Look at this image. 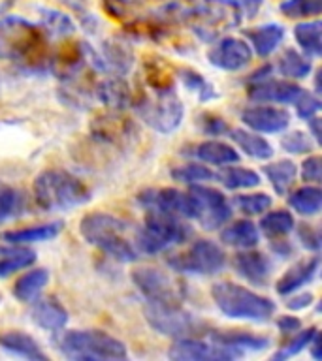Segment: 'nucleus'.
I'll return each instance as SVG.
<instances>
[{
    "instance_id": "1",
    "label": "nucleus",
    "mask_w": 322,
    "mask_h": 361,
    "mask_svg": "<svg viewBox=\"0 0 322 361\" xmlns=\"http://www.w3.org/2000/svg\"><path fill=\"white\" fill-rule=\"evenodd\" d=\"M49 38L44 28L16 16L0 19V61L25 72H44L49 68Z\"/></svg>"
},
{
    "instance_id": "2",
    "label": "nucleus",
    "mask_w": 322,
    "mask_h": 361,
    "mask_svg": "<svg viewBox=\"0 0 322 361\" xmlns=\"http://www.w3.org/2000/svg\"><path fill=\"white\" fill-rule=\"evenodd\" d=\"M175 23L191 28L202 42H215L242 23V10L234 0H175L164 8Z\"/></svg>"
},
{
    "instance_id": "3",
    "label": "nucleus",
    "mask_w": 322,
    "mask_h": 361,
    "mask_svg": "<svg viewBox=\"0 0 322 361\" xmlns=\"http://www.w3.org/2000/svg\"><path fill=\"white\" fill-rule=\"evenodd\" d=\"M34 202L42 211H70L90 202V190L83 180L64 169H45L34 179Z\"/></svg>"
},
{
    "instance_id": "4",
    "label": "nucleus",
    "mask_w": 322,
    "mask_h": 361,
    "mask_svg": "<svg viewBox=\"0 0 322 361\" xmlns=\"http://www.w3.org/2000/svg\"><path fill=\"white\" fill-rule=\"evenodd\" d=\"M79 233L93 247L117 262L130 264L138 259V250L126 237V222L107 213L85 214L79 222Z\"/></svg>"
},
{
    "instance_id": "5",
    "label": "nucleus",
    "mask_w": 322,
    "mask_h": 361,
    "mask_svg": "<svg viewBox=\"0 0 322 361\" xmlns=\"http://www.w3.org/2000/svg\"><path fill=\"white\" fill-rule=\"evenodd\" d=\"M211 298L217 309L234 320L266 322L275 312V303L270 298L254 293L253 290L239 286L236 282L225 281L213 284Z\"/></svg>"
},
{
    "instance_id": "6",
    "label": "nucleus",
    "mask_w": 322,
    "mask_h": 361,
    "mask_svg": "<svg viewBox=\"0 0 322 361\" xmlns=\"http://www.w3.org/2000/svg\"><path fill=\"white\" fill-rule=\"evenodd\" d=\"M59 350L70 360L121 361L129 357L126 346L119 338L98 329H73L59 338Z\"/></svg>"
},
{
    "instance_id": "7",
    "label": "nucleus",
    "mask_w": 322,
    "mask_h": 361,
    "mask_svg": "<svg viewBox=\"0 0 322 361\" xmlns=\"http://www.w3.org/2000/svg\"><path fill=\"white\" fill-rule=\"evenodd\" d=\"M132 106L136 107L141 121L160 134H169L179 128L183 115H185L183 102L175 89L145 90L138 96L134 94Z\"/></svg>"
},
{
    "instance_id": "8",
    "label": "nucleus",
    "mask_w": 322,
    "mask_h": 361,
    "mask_svg": "<svg viewBox=\"0 0 322 361\" xmlns=\"http://www.w3.org/2000/svg\"><path fill=\"white\" fill-rule=\"evenodd\" d=\"M192 235L191 226L183 219L162 213H145V224L136 233V250L143 254H158L185 243Z\"/></svg>"
},
{
    "instance_id": "9",
    "label": "nucleus",
    "mask_w": 322,
    "mask_h": 361,
    "mask_svg": "<svg viewBox=\"0 0 322 361\" xmlns=\"http://www.w3.org/2000/svg\"><path fill=\"white\" fill-rule=\"evenodd\" d=\"M143 312H145L147 324L155 331H158L160 335H166V337H200V335H208L211 331L205 322L183 309L181 305L147 301L145 307H143Z\"/></svg>"
},
{
    "instance_id": "10",
    "label": "nucleus",
    "mask_w": 322,
    "mask_h": 361,
    "mask_svg": "<svg viewBox=\"0 0 322 361\" xmlns=\"http://www.w3.org/2000/svg\"><path fill=\"white\" fill-rule=\"evenodd\" d=\"M166 264L177 273L186 275H217L225 269L226 254L217 243L200 239L186 252L169 256Z\"/></svg>"
},
{
    "instance_id": "11",
    "label": "nucleus",
    "mask_w": 322,
    "mask_h": 361,
    "mask_svg": "<svg viewBox=\"0 0 322 361\" xmlns=\"http://www.w3.org/2000/svg\"><path fill=\"white\" fill-rule=\"evenodd\" d=\"M132 282L145 295L147 301L168 305H181L185 301V284L157 267H138L132 271Z\"/></svg>"
},
{
    "instance_id": "12",
    "label": "nucleus",
    "mask_w": 322,
    "mask_h": 361,
    "mask_svg": "<svg viewBox=\"0 0 322 361\" xmlns=\"http://www.w3.org/2000/svg\"><path fill=\"white\" fill-rule=\"evenodd\" d=\"M192 202V219L203 230L213 231L225 226L232 216V205L222 192L202 185H191L189 190Z\"/></svg>"
},
{
    "instance_id": "13",
    "label": "nucleus",
    "mask_w": 322,
    "mask_h": 361,
    "mask_svg": "<svg viewBox=\"0 0 322 361\" xmlns=\"http://www.w3.org/2000/svg\"><path fill=\"white\" fill-rule=\"evenodd\" d=\"M138 203L145 213H162L177 219H192L191 196L175 188H147L138 194Z\"/></svg>"
},
{
    "instance_id": "14",
    "label": "nucleus",
    "mask_w": 322,
    "mask_h": 361,
    "mask_svg": "<svg viewBox=\"0 0 322 361\" xmlns=\"http://www.w3.org/2000/svg\"><path fill=\"white\" fill-rule=\"evenodd\" d=\"M243 354L232 348H225L219 344H208L198 341L196 337L175 338V343L169 346L168 357L175 361H228L242 357Z\"/></svg>"
},
{
    "instance_id": "15",
    "label": "nucleus",
    "mask_w": 322,
    "mask_h": 361,
    "mask_svg": "<svg viewBox=\"0 0 322 361\" xmlns=\"http://www.w3.org/2000/svg\"><path fill=\"white\" fill-rule=\"evenodd\" d=\"M208 61L211 66L225 70V72H237L253 61V49L247 42L239 38H220L217 44L208 51Z\"/></svg>"
},
{
    "instance_id": "16",
    "label": "nucleus",
    "mask_w": 322,
    "mask_h": 361,
    "mask_svg": "<svg viewBox=\"0 0 322 361\" xmlns=\"http://www.w3.org/2000/svg\"><path fill=\"white\" fill-rule=\"evenodd\" d=\"M95 100L113 109V111H124L126 107L134 104V92L126 83L124 75L117 73H104L95 87Z\"/></svg>"
},
{
    "instance_id": "17",
    "label": "nucleus",
    "mask_w": 322,
    "mask_h": 361,
    "mask_svg": "<svg viewBox=\"0 0 322 361\" xmlns=\"http://www.w3.org/2000/svg\"><path fill=\"white\" fill-rule=\"evenodd\" d=\"M242 121L249 128L260 134H279L285 132L290 124V113L282 107L256 106L242 111Z\"/></svg>"
},
{
    "instance_id": "18",
    "label": "nucleus",
    "mask_w": 322,
    "mask_h": 361,
    "mask_svg": "<svg viewBox=\"0 0 322 361\" xmlns=\"http://www.w3.org/2000/svg\"><path fill=\"white\" fill-rule=\"evenodd\" d=\"M302 87H298L292 81H281V79H260V81H251L247 83V96L253 102H273V104H294L296 98L302 92Z\"/></svg>"
},
{
    "instance_id": "19",
    "label": "nucleus",
    "mask_w": 322,
    "mask_h": 361,
    "mask_svg": "<svg viewBox=\"0 0 322 361\" xmlns=\"http://www.w3.org/2000/svg\"><path fill=\"white\" fill-rule=\"evenodd\" d=\"M93 135L96 140L109 143V145H119L132 135L134 124L129 117H123V111H113L109 109L107 113H102L90 124Z\"/></svg>"
},
{
    "instance_id": "20",
    "label": "nucleus",
    "mask_w": 322,
    "mask_h": 361,
    "mask_svg": "<svg viewBox=\"0 0 322 361\" xmlns=\"http://www.w3.org/2000/svg\"><path fill=\"white\" fill-rule=\"evenodd\" d=\"M234 269L242 279L254 284V286H264L271 275L270 258L262 252L245 248V252H239L232 259Z\"/></svg>"
},
{
    "instance_id": "21",
    "label": "nucleus",
    "mask_w": 322,
    "mask_h": 361,
    "mask_svg": "<svg viewBox=\"0 0 322 361\" xmlns=\"http://www.w3.org/2000/svg\"><path fill=\"white\" fill-rule=\"evenodd\" d=\"M321 269V256H311L307 259H302L298 264H294L285 275L277 281L275 290L279 295H288V293L298 292L299 288L309 284Z\"/></svg>"
},
{
    "instance_id": "22",
    "label": "nucleus",
    "mask_w": 322,
    "mask_h": 361,
    "mask_svg": "<svg viewBox=\"0 0 322 361\" xmlns=\"http://www.w3.org/2000/svg\"><path fill=\"white\" fill-rule=\"evenodd\" d=\"M211 343L232 348L243 354V352H260L270 346V338L262 337V335H254V333L239 331V329H232V331H209L208 333Z\"/></svg>"
},
{
    "instance_id": "23",
    "label": "nucleus",
    "mask_w": 322,
    "mask_h": 361,
    "mask_svg": "<svg viewBox=\"0 0 322 361\" xmlns=\"http://www.w3.org/2000/svg\"><path fill=\"white\" fill-rule=\"evenodd\" d=\"M36 303L30 309V316L36 326H40L45 331H59L66 326L68 312L55 298L34 299Z\"/></svg>"
},
{
    "instance_id": "24",
    "label": "nucleus",
    "mask_w": 322,
    "mask_h": 361,
    "mask_svg": "<svg viewBox=\"0 0 322 361\" xmlns=\"http://www.w3.org/2000/svg\"><path fill=\"white\" fill-rule=\"evenodd\" d=\"M0 348L13 355H19V357H27V360H47V354L42 350L36 338L30 337L28 333L16 331V329L13 331L0 333Z\"/></svg>"
},
{
    "instance_id": "25",
    "label": "nucleus",
    "mask_w": 322,
    "mask_h": 361,
    "mask_svg": "<svg viewBox=\"0 0 322 361\" xmlns=\"http://www.w3.org/2000/svg\"><path fill=\"white\" fill-rule=\"evenodd\" d=\"M189 154L202 160V162L211 164V166H230V164L239 162V154H237L236 149L217 140L203 141V143L191 147Z\"/></svg>"
},
{
    "instance_id": "26",
    "label": "nucleus",
    "mask_w": 322,
    "mask_h": 361,
    "mask_svg": "<svg viewBox=\"0 0 322 361\" xmlns=\"http://www.w3.org/2000/svg\"><path fill=\"white\" fill-rule=\"evenodd\" d=\"M243 34L247 36L249 44H251V49H253L256 55L270 56L271 53L281 45L282 38H285V28H282L281 25L270 23V25H264V27L243 30Z\"/></svg>"
},
{
    "instance_id": "27",
    "label": "nucleus",
    "mask_w": 322,
    "mask_h": 361,
    "mask_svg": "<svg viewBox=\"0 0 322 361\" xmlns=\"http://www.w3.org/2000/svg\"><path fill=\"white\" fill-rule=\"evenodd\" d=\"M100 56L106 64L107 72L117 73V75H126L134 64V51L126 42H121V39L106 42Z\"/></svg>"
},
{
    "instance_id": "28",
    "label": "nucleus",
    "mask_w": 322,
    "mask_h": 361,
    "mask_svg": "<svg viewBox=\"0 0 322 361\" xmlns=\"http://www.w3.org/2000/svg\"><path fill=\"white\" fill-rule=\"evenodd\" d=\"M62 230V222H51V224L30 226V228H21V230L4 231L0 239L10 245H27V243H42L55 239Z\"/></svg>"
},
{
    "instance_id": "29",
    "label": "nucleus",
    "mask_w": 322,
    "mask_h": 361,
    "mask_svg": "<svg viewBox=\"0 0 322 361\" xmlns=\"http://www.w3.org/2000/svg\"><path fill=\"white\" fill-rule=\"evenodd\" d=\"M220 241L234 248H253L258 245V228L251 220H236L220 231Z\"/></svg>"
},
{
    "instance_id": "30",
    "label": "nucleus",
    "mask_w": 322,
    "mask_h": 361,
    "mask_svg": "<svg viewBox=\"0 0 322 361\" xmlns=\"http://www.w3.org/2000/svg\"><path fill=\"white\" fill-rule=\"evenodd\" d=\"M228 135L247 157L254 158V160H270L273 157V147L262 135H256L242 128H230Z\"/></svg>"
},
{
    "instance_id": "31",
    "label": "nucleus",
    "mask_w": 322,
    "mask_h": 361,
    "mask_svg": "<svg viewBox=\"0 0 322 361\" xmlns=\"http://www.w3.org/2000/svg\"><path fill=\"white\" fill-rule=\"evenodd\" d=\"M49 282V273L44 267H36V269L28 271L25 275L16 282L13 286V295H16L17 301H23V303H30L34 299L38 298L42 290L47 286Z\"/></svg>"
},
{
    "instance_id": "32",
    "label": "nucleus",
    "mask_w": 322,
    "mask_h": 361,
    "mask_svg": "<svg viewBox=\"0 0 322 361\" xmlns=\"http://www.w3.org/2000/svg\"><path fill=\"white\" fill-rule=\"evenodd\" d=\"M322 23L321 21H305L294 27V38L304 51V55L309 59H316L322 55Z\"/></svg>"
},
{
    "instance_id": "33",
    "label": "nucleus",
    "mask_w": 322,
    "mask_h": 361,
    "mask_svg": "<svg viewBox=\"0 0 322 361\" xmlns=\"http://www.w3.org/2000/svg\"><path fill=\"white\" fill-rule=\"evenodd\" d=\"M264 175L279 196H287L288 190L292 188L294 180H296L298 168L290 160H279V162L264 166Z\"/></svg>"
},
{
    "instance_id": "34",
    "label": "nucleus",
    "mask_w": 322,
    "mask_h": 361,
    "mask_svg": "<svg viewBox=\"0 0 322 361\" xmlns=\"http://www.w3.org/2000/svg\"><path fill=\"white\" fill-rule=\"evenodd\" d=\"M288 205L304 216H315L322 207V190L318 186H311L307 183L288 196Z\"/></svg>"
},
{
    "instance_id": "35",
    "label": "nucleus",
    "mask_w": 322,
    "mask_h": 361,
    "mask_svg": "<svg viewBox=\"0 0 322 361\" xmlns=\"http://www.w3.org/2000/svg\"><path fill=\"white\" fill-rule=\"evenodd\" d=\"M143 78L149 90L175 89L174 70L164 59H149L143 62Z\"/></svg>"
},
{
    "instance_id": "36",
    "label": "nucleus",
    "mask_w": 322,
    "mask_h": 361,
    "mask_svg": "<svg viewBox=\"0 0 322 361\" xmlns=\"http://www.w3.org/2000/svg\"><path fill=\"white\" fill-rule=\"evenodd\" d=\"M294 228H296V220L285 209L270 211V213H266L262 216V220H260V230L264 231V235H268L270 239L288 235Z\"/></svg>"
},
{
    "instance_id": "37",
    "label": "nucleus",
    "mask_w": 322,
    "mask_h": 361,
    "mask_svg": "<svg viewBox=\"0 0 322 361\" xmlns=\"http://www.w3.org/2000/svg\"><path fill=\"white\" fill-rule=\"evenodd\" d=\"M215 179L228 190H242V188H254L260 185V175L247 168H225L215 173Z\"/></svg>"
},
{
    "instance_id": "38",
    "label": "nucleus",
    "mask_w": 322,
    "mask_h": 361,
    "mask_svg": "<svg viewBox=\"0 0 322 361\" xmlns=\"http://www.w3.org/2000/svg\"><path fill=\"white\" fill-rule=\"evenodd\" d=\"M279 73L288 79H304L311 72V59L296 49H287L279 59Z\"/></svg>"
},
{
    "instance_id": "39",
    "label": "nucleus",
    "mask_w": 322,
    "mask_h": 361,
    "mask_svg": "<svg viewBox=\"0 0 322 361\" xmlns=\"http://www.w3.org/2000/svg\"><path fill=\"white\" fill-rule=\"evenodd\" d=\"M47 38H66L76 30V25L66 13L56 10H44L42 11V25Z\"/></svg>"
},
{
    "instance_id": "40",
    "label": "nucleus",
    "mask_w": 322,
    "mask_h": 361,
    "mask_svg": "<svg viewBox=\"0 0 322 361\" xmlns=\"http://www.w3.org/2000/svg\"><path fill=\"white\" fill-rule=\"evenodd\" d=\"M177 75H179L181 83L185 85L186 89L191 90L192 94L198 96V100L200 102H209L215 100L217 98V90L211 83H209L208 79L200 75L198 72L191 70V68H183V70H177Z\"/></svg>"
},
{
    "instance_id": "41",
    "label": "nucleus",
    "mask_w": 322,
    "mask_h": 361,
    "mask_svg": "<svg viewBox=\"0 0 322 361\" xmlns=\"http://www.w3.org/2000/svg\"><path fill=\"white\" fill-rule=\"evenodd\" d=\"M34 262H36V252L30 250V248H11L8 252L4 250L2 258H0V276H8L11 273H16V271L30 267Z\"/></svg>"
},
{
    "instance_id": "42",
    "label": "nucleus",
    "mask_w": 322,
    "mask_h": 361,
    "mask_svg": "<svg viewBox=\"0 0 322 361\" xmlns=\"http://www.w3.org/2000/svg\"><path fill=\"white\" fill-rule=\"evenodd\" d=\"M23 203H25L23 192L0 180V222L21 213Z\"/></svg>"
},
{
    "instance_id": "43",
    "label": "nucleus",
    "mask_w": 322,
    "mask_h": 361,
    "mask_svg": "<svg viewBox=\"0 0 322 361\" xmlns=\"http://www.w3.org/2000/svg\"><path fill=\"white\" fill-rule=\"evenodd\" d=\"M318 331L315 326L307 327V329H298V331L294 333V335H290V341L288 343H285L281 346V348L277 350L275 354H273V357L271 360H288V357H292V355H298L302 350H305L307 346H309L311 338H313V335Z\"/></svg>"
},
{
    "instance_id": "44",
    "label": "nucleus",
    "mask_w": 322,
    "mask_h": 361,
    "mask_svg": "<svg viewBox=\"0 0 322 361\" xmlns=\"http://www.w3.org/2000/svg\"><path fill=\"white\" fill-rule=\"evenodd\" d=\"M271 196L264 194V192H256V194H239L234 197V207L237 211H242L243 214L254 216V214L266 213L271 207Z\"/></svg>"
},
{
    "instance_id": "45",
    "label": "nucleus",
    "mask_w": 322,
    "mask_h": 361,
    "mask_svg": "<svg viewBox=\"0 0 322 361\" xmlns=\"http://www.w3.org/2000/svg\"><path fill=\"white\" fill-rule=\"evenodd\" d=\"M279 10L288 19H304L316 17L322 11V0H285Z\"/></svg>"
},
{
    "instance_id": "46",
    "label": "nucleus",
    "mask_w": 322,
    "mask_h": 361,
    "mask_svg": "<svg viewBox=\"0 0 322 361\" xmlns=\"http://www.w3.org/2000/svg\"><path fill=\"white\" fill-rule=\"evenodd\" d=\"M172 179L183 185H198V183H205V180L215 179V173L208 166H200V164H186V166H179L169 171Z\"/></svg>"
},
{
    "instance_id": "47",
    "label": "nucleus",
    "mask_w": 322,
    "mask_h": 361,
    "mask_svg": "<svg viewBox=\"0 0 322 361\" xmlns=\"http://www.w3.org/2000/svg\"><path fill=\"white\" fill-rule=\"evenodd\" d=\"M281 147L282 151L290 152V154H309L315 143L311 141L309 134H305L302 130H292L287 135H282Z\"/></svg>"
},
{
    "instance_id": "48",
    "label": "nucleus",
    "mask_w": 322,
    "mask_h": 361,
    "mask_svg": "<svg viewBox=\"0 0 322 361\" xmlns=\"http://www.w3.org/2000/svg\"><path fill=\"white\" fill-rule=\"evenodd\" d=\"M145 0H102L104 10L115 19H126L132 16Z\"/></svg>"
},
{
    "instance_id": "49",
    "label": "nucleus",
    "mask_w": 322,
    "mask_h": 361,
    "mask_svg": "<svg viewBox=\"0 0 322 361\" xmlns=\"http://www.w3.org/2000/svg\"><path fill=\"white\" fill-rule=\"evenodd\" d=\"M294 107H296L298 117L307 121V118L315 117L316 113L321 111V100L315 94L307 92V90H302L296 102H294Z\"/></svg>"
},
{
    "instance_id": "50",
    "label": "nucleus",
    "mask_w": 322,
    "mask_h": 361,
    "mask_svg": "<svg viewBox=\"0 0 322 361\" xmlns=\"http://www.w3.org/2000/svg\"><path fill=\"white\" fill-rule=\"evenodd\" d=\"M299 175L305 183H313V185H318L322 179V160L321 157H309L305 158L304 164H302V169H299Z\"/></svg>"
},
{
    "instance_id": "51",
    "label": "nucleus",
    "mask_w": 322,
    "mask_h": 361,
    "mask_svg": "<svg viewBox=\"0 0 322 361\" xmlns=\"http://www.w3.org/2000/svg\"><path fill=\"white\" fill-rule=\"evenodd\" d=\"M298 237L302 245H304L307 250H313V252H318L321 250V231L316 230L315 226L311 224H299L298 226Z\"/></svg>"
},
{
    "instance_id": "52",
    "label": "nucleus",
    "mask_w": 322,
    "mask_h": 361,
    "mask_svg": "<svg viewBox=\"0 0 322 361\" xmlns=\"http://www.w3.org/2000/svg\"><path fill=\"white\" fill-rule=\"evenodd\" d=\"M200 121H202V130L208 135H222L230 132V126L226 124L225 118L213 113H203Z\"/></svg>"
},
{
    "instance_id": "53",
    "label": "nucleus",
    "mask_w": 322,
    "mask_h": 361,
    "mask_svg": "<svg viewBox=\"0 0 322 361\" xmlns=\"http://www.w3.org/2000/svg\"><path fill=\"white\" fill-rule=\"evenodd\" d=\"M277 327H279V331L285 335V337H290L294 333L302 329V320H299L298 316H279V320H277Z\"/></svg>"
},
{
    "instance_id": "54",
    "label": "nucleus",
    "mask_w": 322,
    "mask_h": 361,
    "mask_svg": "<svg viewBox=\"0 0 322 361\" xmlns=\"http://www.w3.org/2000/svg\"><path fill=\"white\" fill-rule=\"evenodd\" d=\"M313 303V293L305 292V293H298V295H292V298L288 299L285 307L288 310H304L307 309L309 305Z\"/></svg>"
},
{
    "instance_id": "55",
    "label": "nucleus",
    "mask_w": 322,
    "mask_h": 361,
    "mask_svg": "<svg viewBox=\"0 0 322 361\" xmlns=\"http://www.w3.org/2000/svg\"><path fill=\"white\" fill-rule=\"evenodd\" d=\"M234 2L239 6L243 16L247 17H254L258 13L260 8H262V0H234Z\"/></svg>"
},
{
    "instance_id": "56",
    "label": "nucleus",
    "mask_w": 322,
    "mask_h": 361,
    "mask_svg": "<svg viewBox=\"0 0 322 361\" xmlns=\"http://www.w3.org/2000/svg\"><path fill=\"white\" fill-rule=\"evenodd\" d=\"M271 250H273L275 254H279L281 258H288V256L292 254V247H290L282 237L271 239Z\"/></svg>"
},
{
    "instance_id": "57",
    "label": "nucleus",
    "mask_w": 322,
    "mask_h": 361,
    "mask_svg": "<svg viewBox=\"0 0 322 361\" xmlns=\"http://www.w3.org/2000/svg\"><path fill=\"white\" fill-rule=\"evenodd\" d=\"M307 348L311 350V355H313V360H321L322 357V337H321V333L316 331L315 335H313V338H311V343Z\"/></svg>"
},
{
    "instance_id": "58",
    "label": "nucleus",
    "mask_w": 322,
    "mask_h": 361,
    "mask_svg": "<svg viewBox=\"0 0 322 361\" xmlns=\"http://www.w3.org/2000/svg\"><path fill=\"white\" fill-rule=\"evenodd\" d=\"M307 124H309L311 137L315 141V145H318V143H321V118L315 115V117L307 118Z\"/></svg>"
},
{
    "instance_id": "59",
    "label": "nucleus",
    "mask_w": 322,
    "mask_h": 361,
    "mask_svg": "<svg viewBox=\"0 0 322 361\" xmlns=\"http://www.w3.org/2000/svg\"><path fill=\"white\" fill-rule=\"evenodd\" d=\"M315 92H316V94H321V92H322V89H321V70H318V72H316V75H315Z\"/></svg>"
}]
</instances>
